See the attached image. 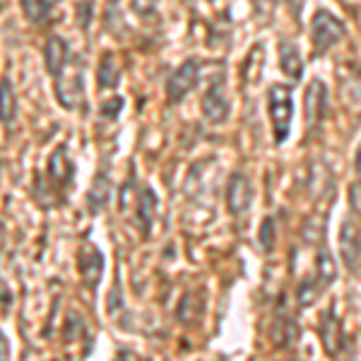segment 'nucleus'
<instances>
[{"mask_svg": "<svg viewBox=\"0 0 361 361\" xmlns=\"http://www.w3.org/2000/svg\"><path fill=\"white\" fill-rule=\"evenodd\" d=\"M250 197H253V188H250L248 176L236 171L234 176L229 178V188H226V205H229V212H234V214L246 212L250 205Z\"/></svg>", "mask_w": 361, "mask_h": 361, "instance_id": "nucleus-6", "label": "nucleus"}, {"mask_svg": "<svg viewBox=\"0 0 361 361\" xmlns=\"http://www.w3.org/2000/svg\"><path fill=\"white\" fill-rule=\"evenodd\" d=\"M197 75H200V66H197V61H185L183 66H180L171 78H169V85H166L169 102L178 104L180 99H183L197 85Z\"/></svg>", "mask_w": 361, "mask_h": 361, "instance_id": "nucleus-4", "label": "nucleus"}, {"mask_svg": "<svg viewBox=\"0 0 361 361\" xmlns=\"http://www.w3.org/2000/svg\"><path fill=\"white\" fill-rule=\"evenodd\" d=\"M17 114V99H15V92H13V85L8 80L0 82V121L3 123H10Z\"/></svg>", "mask_w": 361, "mask_h": 361, "instance_id": "nucleus-14", "label": "nucleus"}, {"mask_svg": "<svg viewBox=\"0 0 361 361\" xmlns=\"http://www.w3.org/2000/svg\"><path fill=\"white\" fill-rule=\"evenodd\" d=\"M202 114L205 118H209L212 123H219L229 116V99L224 94V85L222 82H214L207 90L205 99H202Z\"/></svg>", "mask_w": 361, "mask_h": 361, "instance_id": "nucleus-7", "label": "nucleus"}, {"mask_svg": "<svg viewBox=\"0 0 361 361\" xmlns=\"http://www.w3.org/2000/svg\"><path fill=\"white\" fill-rule=\"evenodd\" d=\"M109 178H106V173H99L97 180H94V185H92V190H90V209L92 212H99L104 205H106V197H109Z\"/></svg>", "mask_w": 361, "mask_h": 361, "instance_id": "nucleus-17", "label": "nucleus"}, {"mask_svg": "<svg viewBox=\"0 0 361 361\" xmlns=\"http://www.w3.org/2000/svg\"><path fill=\"white\" fill-rule=\"evenodd\" d=\"M56 94L66 109H75L78 104H82V99H85L82 97V78H80V75H73L70 80L58 78Z\"/></svg>", "mask_w": 361, "mask_h": 361, "instance_id": "nucleus-9", "label": "nucleus"}, {"mask_svg": "<svg viewBox=\"0 0 361 361\" xmlns=\"http://www.w3.org/2000/svg\"><path fill=\"white\" fill-rule=\"evenodd\" d=\"M44 58H46V66H49V73L51 75H61L63 68H66V61H68V46L63 39L58 37H51L49 44L44 49Z\"/></svg>", "mask_w": 361, "mask_h": 361, "instance_id": "nucleus-10", "label": "nucleus"}, {"mask_svg": "<svg viewBox=\"0 0 361 361\" xmlns=\"http://www.w3.org/2000/svg\"><path fill=\"white\" fill-rule=\"evenodd\" d=\"M323 342H325V349H328L330 354L340 352L342 347V335H340V323H337L335 313L333 311H325L323 313Z\"/></svg>", "mask_w": 361, "mask_h": 361, "instance_id": "nucleus-12", "label": "nucleus"}, {"mask_svg": "<svg viewBox=\"0 0 361 361\" xmlns=\"http://www.w3.org/2000/svg\"><path fill=\"white\" fill-rule=\"evenodd\" d=\"M154 5H157V0H133V8H135V13L142 15V17L152 15Z\"/></svg>", "mask_w": 361, "mask_h": 361, "instance_id": "nucleus-20", "label": "nucleus"}, {"mask_svg": "<svg viewBox=\"0 0 361 361\" xmlns=\"http://www.w3.org/2000/svg\"><path fill=\"white\" fill-rule=\"evenodd\" d=\"M313 299H316V289H313V282H306L301 284V289H299V304L301 306H306V304H313Z\"/></svg>", "mask_w": 361, "mask_h": 361, "instance_id": "nucleus-19", "label": "nucleus"}, {"mask_svg": "<svg viewBox=\"0 0 361 361\" xmlns=\"http://www.w3.org/2000/svg\"><path fill=\"white\" fill-rule=\"evenodd\" d=\"M99 85L102 87L118 85V68L114 63V56H104L102 66H99Z\"/></svg>", "mask_w": 361, "mask_h": 361, "instance_id": "nucleus-18", "label": "nucleus"}, {"mask_svg": "<svg viewBox=\"0 0 361 361\" xmlns=\"http://www.w3.org/2000/svg\"><path fill=\"white\" fill-rule=\"evenodd\" d=\"M304 106H306V123L308 128H316L323 116L328 114V90L320 80H313L306 90V99H304Z\"/></svg>", "mask_w": 361, "mask_h": 361, "instance_id": "nucleus-5", "label": "nucleus"}, {"mask_svg": "<svg viewBox=\"0 0 361 361\" xmlns=\"http://www.w3.org/2000/svg\"><path fill=\"white\" fill-rule=\"evenodd\" d=\"M267 114L272 121V133H275V142L282 145L289 137L292 130V116H294V99L292 87L272 85L267 92Z\"/></svg>", "mask_w": 361, "mask_h": 361, "instance_id": "nucleus-1", "label": "nucleus"}, {"mask_svg": "<svg viewBox=\"0 0 361 361\" xmlns=\"http://www.w3.org/2000/svg\"><path fill=\"white\" fill-rule=\"evenodd\" d=\"M49 171H51V176H54L56 180H61V183H68V178L73 176V161L68 159L66 147H61V149H58V152L54 154Z\"/></svg>", "mask_w": 361, "mask_h": 361, "instance_id": "nucleus-16", "label": "nucleus"}, {"mask_svg": "<svg viewBox=\"0 0 361 361\" xmlns=\"http://www.w3.org/2000/svg\"><path fill=\"white\" fill-rule=\"evenodd\" d=\"M337 277V265L330 255L328 248H320L318 250V258H316V282H318V289H328L330 284L335 282Z\"/></svg>", "mask_w": 361, "mask_h": 361, "instance_id": "nucleus-11", "label": "nucleus"}, {"mask_svg": "<svg viewBox=\"0 0 361 361\" xmlns=\"http://www.w3.org/2000/svg\"><path fill=\"white\" fill-rule=\"evenodd\" d=\"M56 8V0H22V10H25V15L29 17L32 22H37V25H42L51 17Z\"/></svg>", "mask_w": 361, "mask_h": 361, "instance_id": "nucleus-13", "label": "nucleus"}, {"mask_svg": "<svg viewBox=\"0 0 361 361\" xmlns=\"http://www.w3.org/2000/svg\"><path fill=\"white\" fill-rule=\"evenodd\" d=\"M154 207H157V195L149 188H142L140 200H137V219H140V226H142L145 231H147V226L154 217Z\"/></svg>", "mask_w": 361, "mask_h": 361, "instance_id": "nucleus-15", "label": "nucleus"}, {"mask_svg": "<svg viewBox=\"0 0 361 361\" xmlns=\"http://www.w3.org/2000/svg\"><path fill=\"white\" fill-rule=\"evenodd\" d=\"M340 250H342V260L352 272L361 270V229L354 222V217H349L342 224V234H340Z\"/></svg>", "mask_w": 361, "mask_h": 361, "instance_id": "nucleus-3", "label": "nucleus"}, {"mask_svg": "<svg viewBox=\"0 0 361 361\" xmlns=\"http://www.w3.org/2000/svg\"><path fill=\"white\" fill-rule=\"evenodd\" d=\"M311 39L316 46V54H325L330 46L345 39V25L328 10H318L311 22Z\"/></svg>", "mask_w": 361, "mask_h": 361, "instance_id": "nucleus-2", "label": "nucleus"}, {"mask_svg": "<svg viewBox=\"0 0 361 361\" xmlns=\"http://www.w3.org/2000/svg\"><path fill=\"white\" fill-rule=\"evenodd\" d=\"M279 68L289 80H299L304 75V61H301V54L294 44H279Z\"/></svg>", "mask_w": 361, "mask_h": 361, "instance_id": "nucleus-8", "label": "nucleus"}]
</instances>
